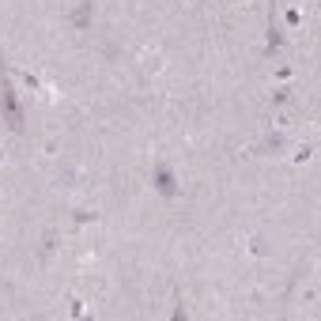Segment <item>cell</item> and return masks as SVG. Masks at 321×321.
Listing matches in <instances>:
<instances>
[{
  "instance_id": "obj_1",
  "label": "cell",
  "mask_w": 321,
  "mask_h": 321,
  "mask_svg": "<svg viewBox=\"0 0 321 321\" xmlns=\"http://www.w3.org/2000/svg\"><path fill=\"white\" fill-rule=\"evenodd\" d=\"M0 110L8 114V125L16 128H23V114H19V102H16V91H12V80H8V72H0Z\"/></svg>"
},
{
  "instance_id": "obj_2",
  "label": "cell",
  "mask_w": 321,
  "mask_h": 321,
  "mask_svg": "<svg viewBox=\"0 0 321 321\" xmlns=\"http://www.w3.org/2000/svg\"><path fill=\"white\" fill-rule=\"evenodd\" d=\"M152 182H155V189H159L162 196H174V193H178V182H174V170H170L166 162H159V166H155Z\"/></svg>"
},
{
  "instance_id": "obj_3",
  "label": "cell",
  "mask_w": 321,
  "mask_h": 321,
  "mask_svg": "<svg viewBox=\"0 0 321 321\" xmlns=\"http://www.w3.org/2000/svg\"><path fill=\"white\" fill-rule=\"evenodd\" d=\"M91 16H94V4H80V8L72 12V23H76V26H87V23H91Z\"/></svg>"
},
{
  "instance_id": "obj_4",
  "label": "cell",
  "mask_w": 321,
  "mask_h": 321,
  "mask_svg": "<svg viewBox=\"0 0 321 321\" xmlns=\"http://www.w3.org/2000/svg\"><path fill=\"white\" fill-rule=\"evenodd\" d=\"M91 220H98V212H91V208H80L76 212V223H91Z\"/></svg>"
},
{
  "instance_id": "obj_5",
  "label": "cell",
  "mask_w": 321,
  "mask_h": 321,
  "mask_svg": "<svg viewBox=\"0 0 321 321\" xmlns=\"http://www.w3.org/2000/svg\"><path fill=\"white\" fill-rule=\"evenodd\" d=\"M42 250H46V254H53V250H57V234H53V230L46 234V246H42Z\"/></svg>"
},
{
  "instance_id": "obj_6",
  "label": "cell",
  "mask_w": 321,
  "mask_h": 321,
  "mask_svg": "<svg viewBox=\"0 0 321 321\" xmlns=\"http://www.w3.org/2000/svg\"><path fill=\"white\" fill-rule=\"evenodd\" d=\"M0 162H4V152H0Z\"/></svg>"
}]
</instances>
